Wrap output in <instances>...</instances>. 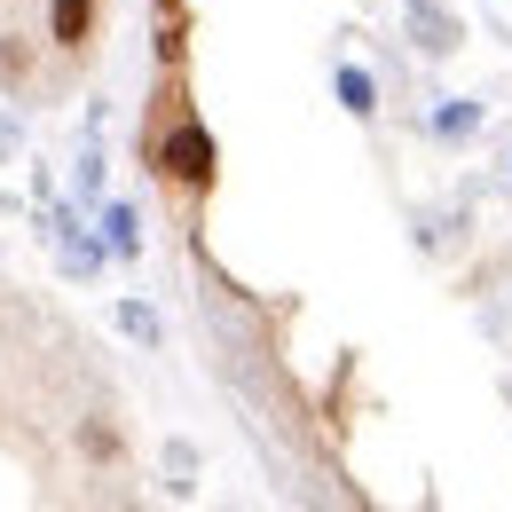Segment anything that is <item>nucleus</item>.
I'll use <instances>...</instances> for the list:
<instances>
[{
	"label": "nucleus",
	"instance_id": "nucleus-1",
	"mask_svg": "<svg viewBox=\"0 0 512 512\" xmlns=\"http://www.w3.org/2000/svg\"><path fill=\"white\" fill-rule=\"evenodd\" d=\"M158 166H166L174 182H213V134L197 127V119H182V127L158 142Z\"/></svg>",
	"mask_w": 512,
	"mask_h": 512
},
{
	"label": "nucleus",
	"instance_id": "nucleus-2",
	"mask_svg": "<svg viewBox=\"0 0 512 512\" xmlns=\"http://www.w3.org/2000/svg\"><path fill=\"white\" fill-rule=\"evenodd\" d=\"M87 24H95V0H56V40H64V48L87 40Z\"/></svg>",
	"mask_w": 512,
	"mask_h": 512
}]
</instances>
